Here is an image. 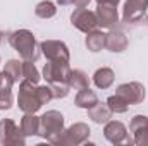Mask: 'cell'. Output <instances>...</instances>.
I'll use <instances>...</instances> for the list:
<instances>
[{
    "mask_svg": "<svg viewBox=\"0 0 148 146\" xmlns=\"http://www.w3.org/2000/svg\"><path fill=\"white\" fill-rule=\"evenodd\" d=\"M9 43L10 46L21 55L23 60L36 62L40 59V45H38L35 35L29 29H17L9 35Z\"/></svg>",
    "mask_w": 148,
    "mask_h": 146,
    "instance_id": "1",
    "label": "cell"
},
{
    "mask_svg": "<svg viewBox=\"0 0 148 146\" xmlns=\"http://www.w3.org/2000/svg\"><path fill=\"white\" fill-rule=\"evenodd\" d=\"M64 115L57 110H48L40 117V134L43 139L60 145L62 136H64Z\"/></svg>",
    "mask_w": 148,
    "mask_h": 146,
    "instance_id": "2",
    "label": "cell"
},
{
    "mask_svg": "<svg viewBox=\"0 0 148 146\" xmlns=\"http://www.w3.org/2000/svg\"><path fill=\"white\" fill-rule=\"evenodd\" d=\"M17 105L24 113H36L43 107L40 96H38V86L29 81H21L19 84V95H17Z\"/></svg>",
    "mask_w": 148,
    "mask_h": 146,
    "instance_id": "3",
    "label": "cell"
},
{
    "mask_svg": "<svg viewBox=\"0 0 148 146\" xmlns=\"http://www.w3.org/2000/svg\"><path fill=\"white\" fill-rule=\"evenodd\" d=\"M26 143V136L23 134L21 127L12 119L0 120V145H16L23 146Z\"/></svg>",
    "mask_w": 148,
    "mask_h": 146,
    "instance_id": "4",
    "label": "cell"
},
{
    "mask_svg": "<svg viewBox=\"0 0 148 146\" xmlns=\"http://www.w3.org/2000/svg\"><path fill=\"white\" fill-rule=\"evenodd\" d=\"M41 53L47 57V60H55V62H69L71 53L69 48L64 41L59 40H45L40 43Z\"/></svg>",
    "mask_w": 148,
    "mask_h": 146,
    "instance_id": "5",
    "label": "cell"
},
{
    "mask_svg": "<svg viewBox=\"0 0 148 146\" xmlns=\"http://www.w3.org/2000/svg\"><path fill=\"white\" fill-rule=\"evenodd\" d=\"M69 72H71L69 62L48 60V64H45V67H43V77L47 79L48 84H62V83H67Z\"/></svg>",
    "mask_w": 148,
    "mask_h": 146,
    "instance_id": "6",
    "label": "cell"
},
{
    "mask_svg": "<svg viewBox=\"0 0 148 146\" xmlns=\"http://www.w3.org/2000/svg\"><path fill=\"white\" fill-rule=\"evenodd\" d=\"M71 23L76 29L83 31V33H90L93 29H97L98 26V21H97V14L88 10L86 7L83 9H76L73 14H71Z\"/></svg>",
    "mask_w": 148,
    "mask_h": 146,
    "instance_id": "7",
    "label": "cell"
},
{
    "mask_svg": "<svg viewBox=\"0 0 148 146\" xmlns=\"http://www.w3.org/2000/svg\"><path fill=\"white\" fill-rule=\"evenodd\" d=\"M115 93L121 95V96H124V98L127 100L129 105L143 103V100H145V96H147V93H145V86H143L141 83H136V81L119 84V86L115 88Z\"/></svg>",
    "mask_w": 148,
    "mask_h": 146,
    "instance_id": "8",
    "label": "cell"
},
{
    "mask_svg": "<svg viewBox=\"0 0 148 146\" xmlns=\"http://www.w3.org/2000/svg\"><path fill=\"white\" fill-rule=\"evenodd\" d=\"M103 136L112 145H121V143H133L127 136V129L124 127L122 122L119 120H109L103 127Z\"/></svg>",
    "mask_w": 148,
    "mask_h": 146,
    "instance_id": "9",
    "label": "cell"
},
{
    "mask_svg": "<svg viewBox=\"0 0 148 146\" xmlns=\"http://www.w3.org/2000/svg\"><path fill=\"white\" fill-rule=\"evenodd\" d=\"M90 127L86 126V124H83V122H76L73 124L69 129H66L64 131V136H62V141H60V145H81V143H84L88 138H90Z\"/></svg>",
    "mask_w": 148,
    "mask_h": 146,
    "instance_id": "10",
    "label": "cell"
},
{
    "mask_svg": "<svg viewBox=\"0 0 148 146\" xmlns=\"http://www.w3.org/2000/svg\"><path fill=\"white\" fill-rule=\"evenodd\" d=\"M148 9V0H126L124 3V12H122V21L124 23H138Z\"/></svg>",
    "mask_w": 148,
    "mask_h": 146,
    "instance_id": "11",
    "label": "cell"
},
{
    "mask_svg": "<svg viewBox=\"0 0 148 146\" xmlns=\"http://www.w3.org/2000/svg\"><path fill=\"white\" fill-rule=\"evenodd\" d=\"M129 131L134 134L133 143L138 146H147L148 145V117L145 115H134L131 124H129Z\"/></svg>",
    "mask_w": 148,
    "mask_h": 146,
    "instance_id": "12",
    "label": "cell"
},
{
    "mask_svg": "<svg viewBox=\"0 0 148 146\" xmlns=\"http://www.w3.org/2000/svg\"><path fill=\"white\" fill-rule=\"evenodd\" d=\"M95 14H97L98 26H102V28H114L119 23L117 5H112V3H98Z\"/></svg>",
    "mask_w": 148,
    "mask_h": 146,
    "instance_id": "13",
    "label": "cell"
},
{
    "mask_svg": "<svg viewBox=\"0 0 148 146\" xmlns=\"http://www.w3.org/2000/svg\"><path fill=\"white\" fill-rule=\"evenodd\" d=\"M127 36L121 31H110L107 33V41H105V48L110 50L114 53H121L127 48Z\"/></svg>",
    "mask_w": 148,
    "mask_h": 146,
    "instance_id": "14",
    "label": "cell"
},
{
    "mask_svg": "<svg viewBox=\"0 0 148 146\" xmlns=\"http://www.w3.org/2000/svg\"><path fill=\"white\" fill-rule=\"evenodd\" d=\"M88 117L95 122V124H107L109 120L112 119V110L109 108V105L107 103H97V105H93L91 108H88Z\"/></svg>",
    "mask_w": 148,
    "mask_h": 146,
    "instance_id": "15",
    "label": "cell"
},
{
    "mask_svg": "<svg viewBox=\"0 0 148 146\" xmlns=\"http://www.w3.org/2000/svg\"><path fill=\"white\" fill-rule=\"evenodd\" d=\"M114 77H115V74L110 67H100L93 74V83L98 89H107L114 84Z\"/></svg>",
    "mask_w": 148,
    "mask_h": 146,
    "instance_id": "16",
    "label": "cell"
},
{
    "mask_svg": "<svg viewBox=\"0 0 148 146\" xmlns=\"http://www.w3.org/2000/svg\"><path fill=\"white\" fill-rule=\"evenodd\" d=\"M19 127L26 138L28 136H38L40 134V117H36L35 113H24Z\"/></svg>",
    "mask_w": 148,
    "mask_h": 146,
    "instance_id": "17",
    "label": "cell"
},
{
    "mask_svg": "<svg viewBox=\"0 0 148 146\" xmlns=\"http://www.w3.org/2000/svg\"><path fill=\"white\" fill-rule=\"evenodd\" d=\"M105 41H107V35L102 33V31H98V29H93V31L86 33V40H84L86 48L90 52H100V50H103L105 48Z\"/></svg>",
    "mask_w": 148,
    "mask_h": 146,
    "instance_id": "18",
    "label": "cell"
},
{
    "mask_svg": "<svg viewBox=\"0 0 148 146\" xmlns=\"http://www.w3.org/2000/svg\"><path fill=\"white\" fill-rule=\"evenodd\" d=\"M76 105L79 107V108H91L93 105H97L98 103V96H97V93L95 91H91L90 89V86L88 88H83V89H79V93L76 95Z\"/></svg>",
    "mask_w": 148,
    "mask_h": 146,
    "instance_id": "19",
    "label": "cell"
},
{
    "mask_svg": "<svg viewBox=\"0 0 148 146\" xmlns=\"http://www.w3.org/2000/svg\"><path fill=\"white\" fill-rule=\"evenodd\" d=\"M67 84H69V88L74 89V91H79V89H83V88H88L90 86V77H88V74L83 72L81 69H71V72H69V77H67Z\"/></svg>",
    "mask_w": 148,
    "mask_h": 146,
    "instance_id": "20",
    "label": "cell"
},
{
    "mask_svg": "<svg viewBox=\"0 0 148 146\" xmlns=\"http://www.w3.org/2000/svg\"><path fill=\"white\" fill-rule=\"evenodd\" d=\"M107 105H109V108L112 110V113H124V112H127V108H129L127 100H126L124 96L117 95V93L107 98Z\"/></svg>",
    "mask_w": 148,
    "mask_h": 146,
    "instance_id": "21",
    "label": "cell"
},
{
    "mask_svg": "<svg viewBox=\"0 0 148 146\" xmlns=\"http://www.w3.org/2000/svg\"><path fill=\"white\" fill-rule=\"evenodd\" d=\"M35 14H36L40 19H50L57 14V9H55V3L50 2V0H43L40 2L36 7H35Z\"/></svg>",
    "mask_w": 148,
    "mask_h": 146,
    "instance_id": "22",
    "label": "cell"
},
{
    "mask_svg": "<svg viewBox=\"0 0 148 146\" xmlns=\"http://www.w3.org/2000/svg\"><path fill=\"white\" fill-rule=\"evenodd\" d=\"M23 79L24 81H29L33 84H38V81L41 79L40 72L35 67V62H29V60H23Z\"/></svg>",
    "mask_w": 148,
    "mask_h": 146,
    "instance_id": "23",
    "label": "cell"
},
{
    "mask_svg": "<svg viewBox=\"0 0 148 146\" xmlns=\"http://www.w3.org/2000/svg\"><path fill=\"white\" fill-rule=\"evenodd\" d=\"M3 71L7 74H10V77H12L16 83L23 81V62H19V60H16V59H10V60H7Z\"/></svg>",
    "mask_w": 148,
    "mask_h": 146,
    "instance_id": "24",
    "label": "cell"
},
{
    "mask_svg": "<svg viewBox=\"0 0 148 146\" xmlns=\"http://www.w3.org/2000/svg\"><path fill=\"white\" fill-rule=\"evenodd\" d=\"M48 86L52 88L53 98H57V100L66 98V96L69 95V91H71V88H69V84H67V83H62V84H48Z\"/></svg>",
    "mask_w": 148,
    "mask_h": 146,
    "instance_id": "25",
    "label": "cell"
},
{
    "mask_svg": "<svg viewBox=\"0 0 148 146\" xmlns=\"http://www.w3.org/2000/svg\"><path fill=\"white\" fill-rule=\"evenodd\" d=\"M14 83L16 81L10 77V74H7L5 71L0 72V91H12Z\"/></svg>",
    "mask_w": 148,
    "mask_h": 146,
    "instance_id": "26",
    "label": "cell"
},
{
    "mask_svg": "<svg viewBox=\"0 0 148 146\" xmlns=\"http://www.w3.org/2000/svg\"><path fill=\"white\" fill-rule=\"evenodd\" d=\"M38 96H40L41 103H43V105H47L50 100H53L52 88H50V86H38Z\"/></svg>",
    "mask_w": 148,
    "mask_h": 146,
    "instance_id": "27",
    "label": "cell"
},
{
    "mask_svg": "<svg viewBox=\"0 0 148 146\" xmlns=\"http://www.w3.org/2000/svg\"><path fill=\"white\" fill-rule=\"evenodd\" d=\"M12 91H0V110H9L12 107Z\"/></svg>",
    "mask_w": 148,
    "mask_h": 146,
    "instance_id": "28",
    "label": "cell"
},
{
    "mask_svg": "<svg viewBox=\"0 0 148 146\" xmlns=\"http://www.w3.org/2000/svg\"><path fill=\"white\" fill-rule=\"evenodd\" d=\"M90 2L91 0H74V5H76V9H83V7H88Z\"/></svg>",
    "mask_w": 148,
    "mask_h": 146,
    "instance_id": "29",
    "label": "cell"
},
{
    "mask_svg": "<svg viewBox=\"0 0 148 146\" xmlns=\"http://www.w3.org/2000/svg\"><path fill=\"white\" fill-rule=\"evenodd\" d=\"M121 0H97V3H112V5H119Z\"/></svg>",
    "mask_w": 148,
    "mask_h": 146,
    "instance_id": "30",
    "label": "cell"
},
{
    "mask_svg": "<svg viewBox=\"0 0 148 146\" xmlns=\"http://www.w3.org/2000/svg\"><path fill=\"white\" fill-rule=\"evenodd\" d=\"M59 5H74V0H57Z\"/></svg>",
    "mask_w": 148,
    "mask_h": 146,
    "instance_id": "31",
    "label": "cell"
},
{
    "mask_svg": "<svg viewBox=\"0 0 148 146\" xmlns=\"http://www.w3.org/2000/svg\"><path fill=\"white\" fill-rule=\"evenodd\" d=\"M2 36H3V33H2V31H0V43H2Z\"/></svg>",
    "mask_w": 148,
    "mask_h": 146,
    "instance_id": "32",
    "label": "cell"
}]
</instances>
